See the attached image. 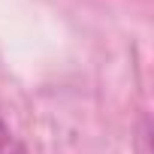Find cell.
<instances>
[{
	"label": "cell",
	"mask_w": 154,
	"mask_h": 154,
	"mask_svg": "<svg viewBox=\"0 0 154 154\" xmlns=\"http://www.w3.org/2000/svg\"><path fill=\"white\" fill-rule=\"evenodd\" d=\"M3 145H6V127H3V121H0V151H3Z\"/></svg>",
	"instance_id": "cell-1"
}]
</instances>
